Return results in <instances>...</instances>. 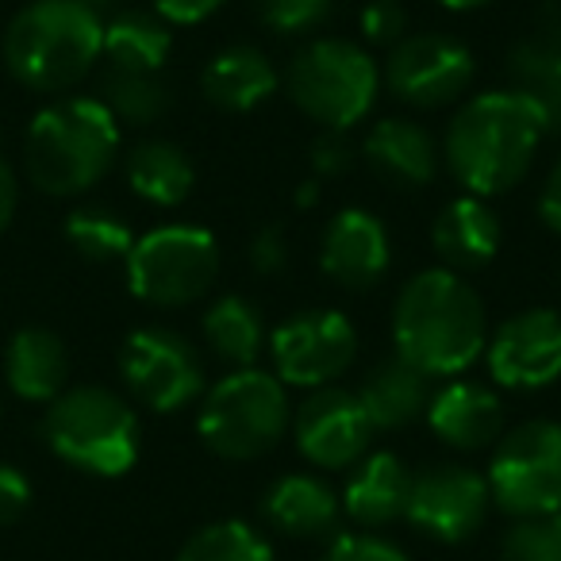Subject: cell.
Segmentation results:
<instances>
[{
	"label": "cell",
	"instance_id": "obj_40",
	"mask_svg": "<svg viewBox=\"0 0 561 561\" xmlns=\"http://www.w3.org/2000/svg\"><path fill=\"white\" fill-rule=\"evenodd\" d=\"M538 216L546 219L550 231L561 234V158L550 165V173H546V181H542V193H538Z\"/></svg>",
	"mask_w": 561,
	"mask_h": 561
},
{
	"label": "cell",
	"instance_id": "obj_39",
	"mask_svg": "<svg viewBox=\"0 0 561 561\" xmlns=\"http://www.w3.org/2000/svg\"><path fill=\"white\" fill-rule=\"evenodd\" d=\"M150 4H154V12L165 24L188 27V24H204L208 16H216L227 0H150Z\"/></svg>",
	"mask_w": 561,
	"mask_h": 561
},
{
	"label": "cell",
	"instance_id": "obj_24",
	"mask_svg": "<svg viewBox=\"0 0 561 561\" xmlns=\"http://www.w3.org/2000/svg\"><path fill=\"white\" fill-rule=\"evenodd\" d=\"M4 377H9L12 392L32 404H50L55 397L66 392L70 381V354L66 343L47 328H24L12 335L9 351H4Z\"/></svg>",
	"mask_w": 561,
	"mask_h": 561
},
{
	"label": "cell",
	"instance_id": "obj_32",
	"mask_svg": "<svg viewBox=\"0 0 561 561\" xmlns=\"http://www.w3.org/2000/svg\"><path fill=\"white\" fill-rule=\"evenodd\" d=\"M273 35H312L328 24L335 0H254Z\"/></svg>",
	"mask_w": 561,
	"mask_h": 561
},
{
	"label": "cell",
	"instance_id": "obj_19",
	"mask_svg": "<svg viewBox=\"0 0 561 561\" xmlns=\"http://www.w3.org/2000/svg\"><path fill=\"white\" fill-rule=\"evenodd\" d=\"M504 227L484 196H458L431 224V247L454 273H477L500 254Z\"/></svg>",
	"mask_w": 561,
	"mask_h": 561
},
{
	"label": "cell",
	"instance_id": "obj_25",
	"mask_svg": "<svg viewBox=\"0 0 561 561\" xmlns=\"http://www.w3.org/2000/svg\"><path fill=\"white\" fill-rule=\"evenodd\" d=\"M201 335H204V343H208V351L231 369L257 366L265 343H270L262 308L242 297V293H227V297H219L216 305L204 312Z\"/></svg>",
	"mask_w": 561,
	"mask_h": 561
},
{
	"label": "cell",
	"instance_id": "obj_33",
	"mask_svg": "<svg viewBox=\"0 0 561 561\" xmlns=\"http://www.w3.org/2000/svg\"><path fill=\"white\" fill-rule=\"evenodd\" d=\"M362 35H366L369 47L392 50L408 35V12L397 0H369L362 9Z\"/></svg>",
	"mask_w": 561,
	"mask_h": 561
},
{
	"label": "cell",
	"instance_id": "obj_4",
	"mask_svg": "<svg viewBox=\"0 0 561 561\" xmlns=\"http://www.w3.org/2000/svg\"><path fill=\"white\" fill-rule=\"evenodd\" d=\"M119 124L96 96H66L32 119L24 139L27 178L47 196H78L112 170Z\"/></svg>",
	"mask_w": 561,
	"mask_h": 561
},
{
	"label": "cell",
	"instance_id": "obj_7",
	"mask_svg": "<svg viewBox=\"0 0 561 561\" xmlns=\"http://www.w3.org/2000/svg\"><path fill=\"white\" fill-rule=\"evenodd\" d=\"M289 101L320 131H351L374 112L381 70L374 55L351 39H312L289 62Z\"/></svg>",
	"mask_w": 561,
	"mask_h": 561
},
{
	"label": "cell",
	"instance_id": "obj_5",
	"mask_svg": "<svg viewBox=\"0 0 561 561\" xmlns=\"http://www.w3.org/2000/svg\"><path fill=\"white\" fill-rule=\"evenodd\" d=\"M43 438L66 466L93 477H124L139 461V415L101 385H78L50 400Z\"/></svg>",
	"mask_w": 561,
	"mask_h": 561
},
{
	"label": "cell",
	"instance_id": "obj_38",
	"mask_svg": "<svg viewBox=\"0 0 561 561\" xmlns=\"http://www.w3.org/2000/svg\"><path fill=\"white\" fill-rule=\"evenodd\" d=\"M538 101V108L546 112L550 131H561V47L553 50V58L546 62V70L538 73V81L530 85V93Z\"/></svg>",
	"mask_w": 561,
	"mask_h": 561
},
{
	"label": "cell",
	"instance_id": "obj_3",
	"mask_svg": "<svg viewBox=\"0 0 561 561\" xmlns=\"http://www.w3.org/2000/svg\"><path fill=\"white\" fill-rule=\"evenodd\" d=\"M104 50V20L89 0H32L4 32V66L24 89L66 93Z\"/></svg>",
	"mask_w": 561,
	"mask_h": 561
},
{
	"label": "cell",
	"instance_id": "obj_6",
	"mask_svg": "<svg viewBox=\"0 0 561 561\" xmlns=\"http://www.w3.org/2000/svg\"><path fill=\"white\" fill-rule=\"evenodd\" d=\"M289 392L262 366L231 369L201 400V443L224 461H254L289 431Z\"/></svg>",
	"mask_w": 561,
	"mask_h": 561
},
{
	"label": "cell",
	"instance_id": "obj_16",
	"mask_svg": "<svg viewBox=\"0 0 561 561\" xmlns=\"http://www.w3.org/2000/svg\"><path fill=\"white\" fill-rule=\"evenodd\" d=\"M392 247L385 224L369 208H343L320 234V270L351 293L374 289L389 273Z\"/></svg>",
	"mask_w": 561,
	"mask_h": 561
},
{
	"label": "cell",
	"instance_id": "obj_21",
	"mask_svg": "<svg viewBox=\"0 0 561 561\" xmlns=\"http://www.w3.org/2000/svg\"><path fill=\"white\" fill-rule=\"evenodd\" d=\"M339 515L335 489L312 473L277 477L262 496V519L285 538H323L339 527Z\"/></svg>",
	"mask_w": 561,
	"mask_h": 561
},
{
	"label": "cell",
	"instance_id": "obj_30",
	"mask_svg": "<svg viewBox=\"0 0 561 561\" xmlns=\"http://www.w3.org/2000/svg\"><path fill=\"white\" fill-rule=\"evenodd\" d=\"M66 242L81 257H89V262H124L135 247V234L124 216L89 204V208L70 211V219H66Z\"/></svg>",
	"mask_w": 561,
	"mask_h": 561
},
{
	"label": "cell",
	"instance_id": "obj_20",
	"mask_svg": "<svg viewBox=\"0 0 561 561\" xmlns=\"http://www.w3.org/2000/svg\"><path fill=\"white\" fill-rule=\"evenodd\" d=\"M408 496H412V469L404 466L400 454L377 450L354 461L339 504H343V515H351L358 527L374 530L404 519Z\"/></svg>",
	"mask_w": 561,
	"mask_h": 561
},
{
	"label": "cell",
	"instance_id": "obj_23",
	"mask_svg": "<svg viewBox=\"0 0 561 561\" xmlns=\"http://www.w3.org/2000/svg\"><path fill=\"white\" fill-rule=\"evenodd\" d=\"M431 392H435L431 377L423 369H415L412 362H404L400 354H392V358L377 362L366 374L358 400L366 408L374 431H400L420 420V415H427Z\"/></svg>",
	"mask_w": 561,
	"mask_h": 561
},
{
	"label": "cell",
	"instance_id": "obj_29",
	"mask_svg": "<svg viewBox=\"0 0 561 561\" xmlns=\"http://www.w3.org/2000/svg\"><path fill=\"white\" fill-rule=\"evenodd\" d=\"M178 561H273V546L247 519H216L181 546Z\"/></svg>",
	"mask_w": 561,
	"mask_h": 561
},
{
	"label": "cell",
	"instance_id": "obj_18",
	"mask_svg": "<svg viewBox=\"0 0 561 561\" xmlns=\"http://www.w3.org/2000/svg\"><path fill=\"white\" fill-rule=\"evenodd\" d=\"M427 423L438 443L454 450H484L504 435V404L489 385L446 377L443 389L431 392Z\"/></svg>",
	"mask_w": 561,
	"mask_h": 561
},
{
	"label": "cell",
	"instance_id": "obj_34",
	"mask_svg": "<svg viewBox=\"0 0 561 561\" xmlns=\"http://www.w3.org/2000/svg\"><path fill=\"white\" fill-rule=\"evenodd\" d=\"M358 162V150L346 139V131H320L312 142V173L316 181H335L346 178Z\"/></svg>",
	"mask_w": 561,
	"mask_h": 561
},
{
	"label": "cell",
	"instance_id": "obj_10",
	"mask_svg": "<svg viewBox=\"0 0 561 561\" xmlns=\"http://www.w3.org/2000/svg\"><path fill=\"white\" fill-rule=\"evenodd\" d=\"M273 374L289 389H323L358 358V331L335 308H305L280 320L270 335Z\"/></svg>",
	"mask_w": 561,
	"mask_h": 561
},
{
	"label": "cell",
	"instance_id": "obj_12",
	"mask_svg": "<svg viewBox=\"0 0 561 561\" xmlns=\"http://www.w3.org/2000/svg\"><path fill=\"white\" fill-rule=\"evenodd\" d=\"M119 374L150 412H181L204 392V358L181 331L139 328L119 351Z\"/></svg>",
	"mask_w": 561,
	"mask_h": 561
},
{
	"label": "cell",
	"instance_id": "obj_43",
	"mask_svg": "<svg viewBox=\"0 0 561 561\" xmlns=\"http://www.w3.org/2000/svg\"><path fill=\"white\" fill-rule=\"evenodd\" d=\"M316 201H320V181H305V185H300V193H297V204H300V208H312Z\"/></svg>",
	"mask_w": 561,
	"mask_h": 561
},
{
	"label": "cell",
	"instance_id": "obj_35",
	"mask_svg": "<svg viewBox=\"0 0 561 561\" xmlns=\"http://www.w3.org/2000/svg\"><path fill=\"white\" fill-rule=\"evenodd\" d=\"M247 262H250V270L262 273V277L285 273V265H289V239H285V227H277V224L257 227L254 239H250V247H247Z\"/></svg>",
	"mask_w": 561,
	"mask_h": 561
},
{
	"label": "cell",
	"instance_id": "obj_8",
	"mask_svg": "<svg viewBox=\"0 0 561 561\" xmlns=\"http://www.w3.org/2000/svg\"><path fill=\"white\" fill-rule=\"evenodd\" d=\"M127 265V289L150 308H188L219 277V242L193 224L154 227L135 239Z\"/></svg>",
	"mask_w": 561,
	"mask_h": 561
},
{
	"label": "cell",
	"instance_id": "obj_11",
	"mask_svg": "<svg viewBox=\"0 0 561 561\" xmlns=\"http://www.w3.org/2000/svg\"><path fill=\"white\" fill-rule=\"evenodd\" d=\"M477 78V58L454 35L420 32L404 35L385 58V89L400 104L435 112L461 101Z\"/></svg>",
	"mask_w": 561,
	"mask_h": 561
},
{
	"label": "cell",
	"instance_id": "obj_1",
	"mask_svg": "<svg viewBox=\"0 0 561 561\" xmlns=\"http://www.w3.org/2000/svg\"><path fill=\"white\" fill-rule=\"evenodd\" d=\"M550 131L535 96L519 89H489L454 112L446 127L443 158L450 178L469 196L512 193L535 165L542 135Z\"/></svg>",
	"mask_w": 561,
	"mask_h": 561
},
{
	"label": "cell",
	"instance_id": "obj_14",
	"mask_svg": "<svg viewBox=\"0 0 561 561\" xmlns=\"http://www.w3.org/2000/svg\"><path fill=\"white\" fill-rule=\"evenodd\" d=\"M489 374L496 385L515 392L546 389L561 377V312L527 308L504 320L484 346Z\"/></svg>",
	"mask_w": 561,
	"mask_h": 561
},
{
	"label": "cell",
	"instance_id": "obj_44",
	"mask_svg": "<svg viewBox=\"0 0 561 561\" xmlns=\"http://www.w3.org/2000/svg\"><path fill=\"white\" fill-rule=\"evenodd\" d=\"M443 9L450 12H473V9H484V4H492V0H438Z\"/></svg>",
	"mask_w": 561,
	"mask_h": 561
},
{
	"label": "cell",
	"instance_id": "obj_36",
	"mask_svg": "<svg viewBox=\"0 0 561 561\" xmlns=\"http://www.w3.org/2000/svg\"><path fill=\"white\" fill-rule=\"evenodd\" d=\"M320 561H408V553L400 550V546H392L389 538L346 535V538H335V542L320 553Z\"/></svg>",
	"mask_w": 561,
	"mask_h": 561
},
{
	"label": "cell",
	"instance_id": "obj_13",
	"mask_svg": "<svg viewBox=\"0 0 561 561\" xmlns=\"http://www.w3.org/2000/svg\"><path fill=\"white\" fill-rule=\"evenodd\" d=\"M492 512L489 481L458 461H438L412 473V496H408L404 519L420 535L443 546L469 542L484 527Z\"/></svg>",
	"mask_w": 561,
	"mask_h": 561
},
{
	"label": "cell",
	"instance_id": "obj_45",
	"mask_svg": "<svg viewBox=\"0 0 561 561\" xmlns=\"http://www.w3.org/2000/svg\"><path fill=\"white\" fill-rule=\"evenodd\" d=\"M89 4H104V0H89Z\"/></svg>",
	"mask_w": 561,
	"mask_h": 561
},
{
	"label": "cell",
	"instance_id": "obj_2",
	"mask_svg": "<svg viewBox=\"0 0 561 561\" xmlns=\"http://www.w3.org/2000/svg\"><path fill=\"white\" fill-rule=\"evenodd\" d=\"M392 343L427 377H458L489 346V312L461 273L435 265L408 280L392 305Z\"/></svg>",
	"mask_w": 561,
	"mask_h": 561
},
{
	"label": "cell",
	"instance_id": "obj_22",
	"mask_svg": "<svg viewBox=\"0 0 561 561\" xmlns=\"http://www.w3.org/2000/svg\"><path fill=\"white\" fill-rule=\"evenodd\" d=\"M280 78L273 70V62L265 58V50L239 43L227 47L204 66L201 73V93L211 108L219 112H250L257 104H265L277 93Z\"/></svg>",
	"mask_w": 561,
	"mask_h": 561
},
{
	"label": "cell",
	"instance_id": "obj_9",
	"mask_svg": "<svg viewBox=\"0 0 561 561\" xmlns=\"http://www.w3.org/2000/svg\"><path fill=\"white\" fill-rule=\"evenodd\" d=\"M484 481L492 507L512 519L561 512V423L530 420L500 435Z\"/></svg>",
	"mask_w": 561,
	"mask_h": 561
},
{
	"label": "cell",
	"instance_id": "obj_15",
	"mask_svg": "<svg viewBox=\"0 0 561 561\" xmlns=\"http://www.w3.org/2000/svg\"><path fill=\"white\" fill-rule=\"evenodd\" d=\"M293 438L312 466L346 469L366 454L369 438H374V423H369L358 392L323 385L300 400L297 415H293Z\"/></svg>",
	"mask_w": 561,
	"mask_h": 561
},
{
	"label": "cell",
	"instance_id": "obj_37",
	"mask_svg": "<svg viewBox=\"0 0 561 561\" xmlns=\"http://www.w3.org/2000/svg\"><path fill=\"white\" fill-rule=\"evenodd\" d=\"M27 504H32V481L16 466L0 461V527L16 523L27 512Z\"/></svg>",
	"mask_w": 561,
	"mask_h": 561
},
{
	"label": "cell",
	"instance_id": "obj_26",
	"mask_svg": "<svg viewBox=\"0 0 561 561\" xmlns=\"http://www.w3.org/2000/svg\"><path fill=\"white\" fill-rule=\"evenodd\" d=\"M127 185L154 208H178L196 185V165L178 142L147 139L127 154Z\"/></svg>",
	"mask_w": 561,
	"mask_h": 561
},
{
	"label": "cell",
	"instance_id": "obj_28",
	"mask_svg": "<svg viewBox=\"0 0 561 561\" xmlns=\"http://www.w3.org/2000/svg\"><path fill=\"white\" fill-rule=\"evenodd\" d=\"M96 101L116 116V124H135V127L158 124L173 108L170 85L158 73H131V70L104 73Z\"/></svg>",
	"mask_w": 561,
	"mask_h": 561
},
{
	"label": "cell",
	"instance_id": "obj_31",
	"mask_svg": "<svg viewBox=\"0 0 561 561\" xmlns=\"http://www.w3.org/2000/svg\"><path fill=\"white\" fill-rule=\"evenodd\" d=\"M500 561H561V512L512 519L500 538Z\"/></svg>",
	"mask_w": 561,
	"mask_h": 561
},
{
	"label": "cell",
	"instance_id": "obj_27",
	"mask_svg": "<svg viewBox=\"0 0 561 561\" xmlns=\"http://www.w3.org/2000/svg\"><path fill=\"white\" fill-rule=\"evenodd\" d=\"M173 50V35L158 12H119L104 24V50L108 70L158 73Z\"/></svg>",
	"mask_w": 561,
	"mask_h": 561
},
{
	"label": "cell",
	"instance_id": "obj_41",
	"mask_svg": "<svg viewBox=\"0 0 561 561\" xmlns=\"http://www.w3.org/2000/svg\"><path fill=\"white\" fill-rule=\"evenodd\" d=\"M16 201H20V188H16V173L12 165L0 158V234L9 231L12 216H16Z\"/></svg>",
	"mask_w": 561,
	"mask_h": 561
},
{
	"label": "cell",
	"instance_id": "obj_17",
	"mask_svg": "<svg viewBox=\"0 0 561 561\" xmlns=\"http://www.w3.org/2000/svg\"><path fill=\"white\" fill-rule=\"evenodd\" d=\"M362 162L400 193L427 188L438 178V142L423 124L408 116L377 119L362 139Z\"/></svg>",
	"mask_w": 561,
	"mask_h": 561
},
{
	"label": "cell",
	"instance_id": "obj_42",
	"mask_svg": "<svg viewBox=\"0 0 561 561\" xmlns=\"http://www.w3.org/2000/svg\"><path fill=\"white\" fill-rule=\"evenodd\" d=\"M538 35L561 47V0H542V16H538Z\"/></svg>",
	"mask_w": 561,
	"mask_h": 561
}]
</instances>
